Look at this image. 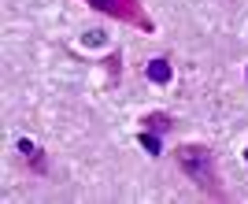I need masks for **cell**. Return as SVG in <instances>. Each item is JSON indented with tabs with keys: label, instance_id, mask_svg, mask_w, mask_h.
Listing matches in <instances>:
<instances>
[{
	"label": "cell",
	"instance_id": "cell-1",
	"mask_svg": "<svg viewBox=\"0 0 248 204\" xmlns=\"http://www.w3.org/2000/svg\"><path fill=\"white\" fill-rule=\"evenodd\" d=\"M174 163L182 167L186 178H193V186H197L204 197H211V201H226V189H222V182H218L215 153H211L207 145H200V141L178 145V149H174Z\"/></svg>",
	"mask_w": 248,
	"mask_h": 204
},
{
	"label": "cell",
	"instance_id": "cell-2",
	"mask_svg": "<svg viewBox=\"0 0 248 204\" xmlns=\"http://www.w3.org/2000/svg\"><path fill=\"white\" fill-rule=\"evenodd\" d=\"M93 11H100V15H108V19H119L126 22V26H134V30L141 34H155V22L148 19V11L141 0H85Z\"/></svg>",
	"mask_w": 248,
	"mask_h": 204
},
{
	"label": "cell",
	"instance_id": "cell-3",
	"mask_svg": "<svg viewBox=\"0 0 248 204\" xmlns=\"http://www.w3.org/2000/svg\"><path fill=\"white\" fill-rule=\"evenodd\" d=\"M15 145H19L22 160L30 163V171H33V174H45V156H41V149H37L30 137H15Z\"/></svg>",
	"mask_w": 248,
	"mask_h": 204
},
{
	"label": "cell",
	"instance_id": "cell-4",
	"mask_svg": "<svg viewBox=\"0 0 248 204\" xmlns=\"http://www.w3.org/2000/svg\"><path fill=\"white\" fill-rule=\"evenodd\" d=\"M145 74H148V82H155V85H167V82L174 78V67H170L163 56H155V60H148Z\"/></svg>",
	"mask_w": 248,
	"mask_h": 204
},
{
	"label": "cell",
	"instance_id": "cell-5",
	"mask_svg": "<svg viewBox=\"0 0 248 204\" xmlns=\"http://www.w3.org/2000/svg\"><path fill=\"white\" fill-rule=\"evenodd\" d=\"M141 130H148V134H167V130H170V115H167V112H148L145 122H141Z\"/></svg>",
	"mask_w": 248,
	"mask_h": 204
},
{
	"label": "cell",
	"instance_id": "cell-6",
	"mask_svg": "<svg viewBox=\"0 0 248 204\" xmlns=\"http://www.w3.org/2000/svg\"><path fill=\"white\" fill-rule=\"evenodd\" d=\"M137 141L148 149V156H159V149H163V141H159V134H148V130H141L137 134Z\"/></svg>",
	"mask_w": 248,
	"mask_h": 204
},
{
	"label": "cell",
	"instance_id": "cell-7",
	"mask_svg": "<svg viewBox=\"0 0 248 204\" xmlns=\"http://www.w3.org/2000/svg\"><path fill=\"white\" fill-rule=\"evenodd\" d=\"M245 163H248V149H245Z\"/></svg>",
	"mask_w": 248,
	"mask_h": 204
}]
</instances>
